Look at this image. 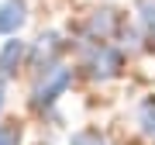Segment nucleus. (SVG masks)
I'll list each match as a JSON object with an SVG mask.
<instances>
[{"instance_id":"nucleus-1","label":"nucleus","mask_w":155,"mask_h":145,"mask_svg":"<svg viewBox=\"0 0 155 145\" xmlns=\"http://www.w3.org/2000/svg\"><path fill=\"white\" fill-rule=\"evenodd\" d=\"M69 83H72V69L69 66H48L41 83L35 86V107H52L59 100V93H66Z\"/></svg>"},{"instance_id":"nucleus-2","label":"nucleus","mask_w":155,"mask_h":145,"mask_svg":"<svg viewBox=\"0 0 155 145\" xmlns=\"http://www.w3.org/2000/svg\"><path fill=\"white\" fill-rule=\"evenodd\" d=\"M121 66H124V56L114 49V45H93V49L86 52V69H90V76L93 79H110V76H117L121 72Z\"/></svg>"},{"instance_id":"nucleus-3","label":"nucleus","mask_w":155,"mask_h":145,"mask_svg":"<svg viewBox=\"0 0 155 145\" xmlns=\"http://www.w3.org/2000/svg\"><path fill=\"white\" fill-rule=\"evenodd\" d=\"M24 21H28L24 0H4L0 4V35H17Z\"/></svg>"},{"instance_id":"nucleus-4","label":"nucleus","mask_w":155,"mask_h":145,"mask_svg":"<svg viewBox=\"0 0 155 145\" xmlns=\"http://www.w3.org/2000/svg\"><path fill=\"white\" fill-rule=\"evenodd\" d=\"M21 59H24V42L21 38H11L4 49H0V79L14 76L17 66H21Z\"/></svg>"},{"instance_id":"nucleus-5","label":"nucleus","mask_w":155,"mask_h":145,"mask_svg":"<svg viewBox=\"0 0 155 145\" xmlns=\"http://www.w3.org/2000/svg\"><path fill=\"white\" fill-rule=\"evenodd\" d=\"M117 28H121V17H117V11H110V7H104V11H93V14H90V35L107 38V35H114Z\"/></svg>"},{"instance_id":"nucleus-6","label":"nucleus","mask_w":155,"mask_h":145,"mask_svg":"<svg viewBox=\"0 0 155 145\" xmlns=\"http://www.w3.org/2000/svg\"><path fill=\"white\" fill-rule=\"evenodd\" d=\"M59 49H62V45H59V35H41V38H38V49H35V62L41 66V59H45L52 66V59H55Z\"/></svg>"},{"instance_id":"nucleus-7","label":"nucleus","mask_w":155,"mask_h":145,"mask_svg":"<svg viewBox=\"0 0 155 145\" xmlns=\"http://www.w3.org/2000/svg\"><path fill=\"white\" fill-rule=\"evenodd\" d=\"M138 124L145 135H155V97H145L138 107Z\"/></svg>"},{"instance_id":"nucleus-8","label":"nucleus","mask_w":155,"mask_h":145,"mask_svg":"<svg viewBox=\"0 0 155 145\" xmlns=\"http://www.w3.org/2000/svg\"><path fill=\"white\" fill-rule=\"evenodd\" d=\"M69 145H107V138L100 135L97 128H86V131H76Z\"/></svg>"},{"instance_id":"nucleus-9","label":"nucleus","mask_w":155,"mask_h":145,"mask_svg":"<svg viewBox=\"0 0 155 145\" xmlns=\"http://www.w3.org/2000/svg\"><path fill=\"white\" fill-rule=\"evenodd\" d=\"M141 24H145V31H148V38H155V4L152 0L141 4Z\"/></svg>"},{"instance_id":"nucleus-10","label":"nucleus","mask_w":155,"mask_h":145,"mask_svg":"<svg viewBox=\"0 0 155 145\" xmlns=\"http://www.w3.org/2000/svg\"><path fill=\"white\" fill-rule=\"evenodd\" d=\"M21 142V128L17 124H0V145H17Z\"/></svg>"},{"instance_id":"nucleus-11","label":"nucleus","mask_w":155,"mask_h":145,"mask_svg":"<svg viewBox=\"0 0 155 145\" xmlns=\"http://www.w3.org/2000/svg\"><path fill=\"white\" fill-rule=\"evenodd\" d=\"M0 111H4V79H0Z\"/></svg>"}]
</instances>
